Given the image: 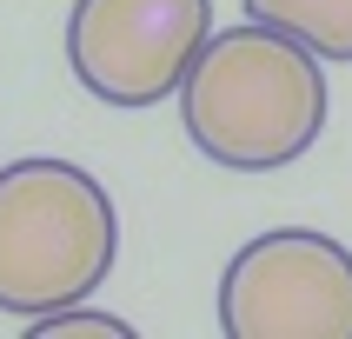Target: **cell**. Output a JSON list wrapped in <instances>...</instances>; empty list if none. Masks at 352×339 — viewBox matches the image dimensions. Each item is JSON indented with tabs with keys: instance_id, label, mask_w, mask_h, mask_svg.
I'll return each mask as SVG.
<instances>
[{
	"instance_id": "6da1fadb",
	"label": "cell",
	"mask_w": 352,
	"mask_h": 339,
	"mask_svg": "<svg viewBox=\"0 0 352 339\" xmlns=\"http://www.w3.org/2000/svg\"><path fill=\"white\" fill-rule=\"evenodd\" d=\"M326 100L333 94L319 54L266 20H239L213 34L193 74L179 80L186 140L233 173H273L313 153V140L326 133Z\"/></svg>"
},
{
	"instance_id": "7a4b0ae2",
	"label": "cell",
	"mask_w": 352,
	"mask_h": 339,
	"mask_svg": "<svg viewBox=\"0 0 352 339\" xmlns=\"http://www.w3.org/2000/svg\"><path fill=\"white\" fill-rule=\"evenodd\" d=\"M120 253V213L87 166L27 153L0 166V313L40 319L100 293Z\"/></svg>"
},
{
	"instance_id": "3957f363",
	"label": "cell",
	"mask_w": 352,
	"mask_h": 339,
	"mask_svg": "<svg viewBox=\"0 0 352 339\" xmlns=\"http://www.w3.org/2000/svg\"><path fill=\"white\" fill-rule=\"evenodd\" d=\"M226 339H352V253L313 226L246 239L219 273Z\"/></svg>"
},
{
	"instance_id": "277c9868",
	"label": "cell",
	"mask_w": 352,
	"mask_h": 339,
	"mask_svg": "<svg viewBox=\"0 0 352 339\" xmlns=\"http://www.w3.org/2000/svg\"><path fill=\"white\" fill-rule=\"evenodd\" d=\"M213 40V0H74L67 67L107 107H160Z\"/></svg>"
},
{
	"instance_id": "5b68a950",
	"label": "cell",
	"mask_w": 352,
	"mask_h": 339,
	"mask_svg": "<svg viewBox=\"0 0 352 339\" xmlns=\"http://www.w3.org/2000/svg\"><path fill=\"white\" fill-rule=\"evenodd\" d=\"M246 20H266L319 60H352V0H246Z\"/></svg>"
},
{
	"instance_id": "8992f818",
	"label": "cell",
	"mask_w": 352,
	"mask_h": 339,
	"mask_svg": "<svg viewBox=\"0 0 352 339\" xmlns=\"http://www.w3.org/2000/svg\"><path fill=\"white\" fill-rule=\"evenodd\" d=\"M27 339H133V326L113 319V313H94V306L80 299V306H60V313L27 319Z\"/></svg>"
}]
</instances>
